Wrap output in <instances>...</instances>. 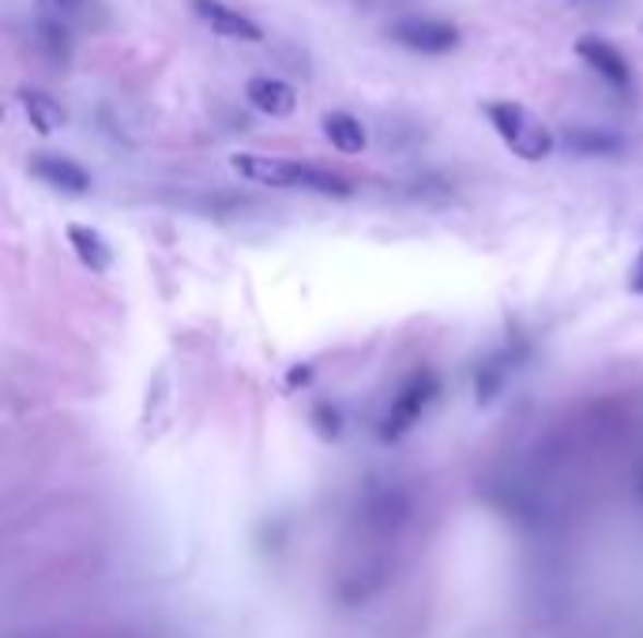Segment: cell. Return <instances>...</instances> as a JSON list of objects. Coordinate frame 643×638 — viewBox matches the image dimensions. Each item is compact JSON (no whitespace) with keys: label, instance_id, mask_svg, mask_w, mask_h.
<instances>
[{"label":"cell","instance_id":"6da1fadb","mask_svg":"<svg viewBox=\"0 0 643 638\" xmlns=\"http://www.w3.org/2000/svg\"><path fill=\"white\" fill-rule=\"evenodd\" d=\"M230 166L241 177L267 189H290V192H312L328 200H350L354 184L335 169H324L317 161H294V158H267V155H234Z\"/></svg>","mask_w":643,"mask_h":638},{"label":"cell","instance_id":"7a4b0ae2","mask_svg":"<svg viewBox=\"0 0 643 638\" xmlns=\"http://www.w3.org/2000/svg\"><path fill=\"white\" fill-rule=\"evenodd\" d=\"M486 117L493 124V132L504 140V147L523 161H541L553 155L557 135L538 121L531 109H523L520 101H489Z\"/></svg>","mask_w":643,"mask_h":638},{"label":"cell","instance_id":"3957f363","mask_svg":"<svg viewBox=\"0 0 643 638\" xmlns=\"http://www.w3.org/2000/svg\"><path fill=\"white\" fill-rule=\"evenodd\" d=\"M388 38L400 41L410 53L440 57V53H452L463 41V34L455 23L437 20V15H403V20H395L392 27H388Z\"/></svg>","mask_w":643,"mask_h":638},{"label":"cell","instance_id":"277c9868","mask_svg":"<svg viewBox=\"0 0 643 638\" xmlns=\"http://www.w3.org/2000/svg\"><path fill=\"white\" fill-rule=\"evenodd\" d=\"M27 169L41 184H49V189L61 192V195H87L91 189H95L87 169H83L75 158H64V155H31Z\"/></svg>","mask_w":643,"mask_h":638},{"label":"cell","instance_id":"5b68a950","mask_svg":"<svg viewBox=\"0 0 643 638\" xmlns=\"http://www.w3.org/2000/svg\"><path fill=\"white\" fill-rule=\"evenodd\" d=\"M192 12H197V20L207 23L215 34H223V38H234V41H264V31H260L257 20H249L245 12H237L226 0H192Z\"/></svg>","mask_w":643,"mask_h":638},{"label":"cell","instance_id":"8992f818","mask_svg":"<svg viewBox=\"0 0 643 638\" xmlns=\"http://www.w3.org/2000/svg\"><path fill=\"white\" fill-rule=\"evenodd\" d=\"M575 53L583 57L591 68H595V75H603L614 91H629L632 87V68L629 61L621 57V49L609 46L606 38H595V34H583L580 41H575Z\"/></svg>","mask_w":643,"mask_h":638},{"label":"cell","instance_id":"52a82bcc","mask_svg":"<svg viewBox=\"0 0 643 638\" xmlns=\"http://www.w3.org/2000/svg\"><path fill=\"white\" fill-rule=\"evenodd\" d=\"M245 98H249L252 109L267 117H290L298 109V91L283 80H271V75H252L249 87H245Z\"/></svg>","mask_w":643,"mask_h":638},{"label":"cell","instance_id":"ba28073f","mask_svg":"<svg viewBox=\"0 0 643 638\" xmlns=\"http://www.w3.org/2000/svg\"><path fill=\"white\" fill-rule=\"evenodd\" d=\"M68 244H72L75 260H80L91 275H106V270L114 267V249H109V241L98 233V229L72 222L68 226Z\"/></svg>","mask_w":643,"mask_h":638},{"label":"cell","instance_id":"9c48e42d","mask_svg":"<svg viewBox=\"0 0 643 638\" xmlns=\"http://www.w3.org/2000/svg\"><path fill=\"white\" fill-rule=\"evenodd\" d=\"M34 46H38V53L46 57V61L53 64H64L68 57H72V27H68V20L53 12H41L38 20H34Z\"/></svg>","mask_w":643,"mask_h":638},{"label":"cell","instance_id":"30bf717a","mask_svg":"<svg viewBox=\"0 0 643 638\" xmlns=\"http://www.w3.org/2000/svg\"><path fill=\"white\" fill-rule=\"evenodd\" d=\"M324 135H328V143H332L338 155H361V151L369 147L366 124H361L354 113H343V109L324 117Z\"/></svg>","mask_w":643,"mask_h":638},{"label":"cell","instance_id":"8fae6325","mask_svg":"<svg viewBox=\"0 0 643 638\" xmlns=\"http://www.w3.org/2000/svg\"><path fill=\"white\" fill-rule=\"evenodd\" d=\"M564 147H569L572 155L606 158V155H621L624 140L614 132H603V128H569V132H564Z\"/></svg>","mask_w":643,"mask_h":638},{"label":"cell","instance_id":"7c38bea8","mask_svg":"<svg viewBox=\"0 0 643 638\" xmlns=\"http://www.w3.org/2000/svg\"><path fill=\"white\" fill-rule=\"evenodd\" d=\"M20 101H23V113H27L31 128H34V132H38V135H49V132H57V128L64 124V109H61V101L49 98L46 91H31V87H23V91H20Z\"/></svg>","mask_w":643,"mask_h":638},{"label":"cell","instance_id":"4fadbf2b","mask_svg":"<svg viewBox=\"0 0 643 638\" xmlns=\"http://www.w3.org/2000/svg\"><path fill=\"white\" fill-rule=\"evenodd\" d=\"M426 390H421V383H414V387H406L400 398H395L392 413H388V436H400L403 429H410L414 417L426 410Z\"/></svg>","mask_w":643,"mask_h":638},{"label":"cell","instance_id":"5bb4252c","mask_svg":"<svg viewBox=\"0 0 643 638\" xmlns=\"http://www.w3.org/2000/svg\"><path fill=\"white\" fill-rule=\"evenodd\" d=\"M46 4H49V12H53V15H61V20L72 23L75 15L87 8V0H46Z\"/></svg>","mask_w":643,"mask_h":638},{"label":"cell","instance_id":"9a60e30c","mask_svg":"<svg viewBox=\"0 0 643 638\" xmlns=\"http://www.w3.org/2000/svg\"><path fill=\"white\" fill-rule=\"evenodd\" d=\"M629 289H632V293H640V297H643V249H640V260L632 263V275H629Z\"/></svg>","mask_w":643,"mask_h":638}]
</instances>
